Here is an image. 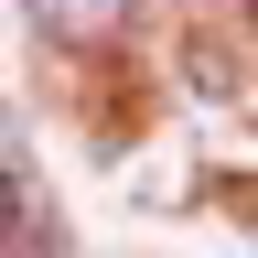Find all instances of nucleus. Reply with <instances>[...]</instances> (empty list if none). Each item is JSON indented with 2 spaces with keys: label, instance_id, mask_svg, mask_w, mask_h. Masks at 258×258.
I'll use <instances>...</instances> for the list:
<instances>
[{
  "label": "nucleus",
  "instance_id": "f257e3e1",
  "mask_svg": "<svg viewBox=\"0 0 258 258\" xmlns=\"http://www.w3.org/2000/svg\"><path fill=\"white\" fill-rule=\"evenodd\" d=\"M0 237L22 258H54V215L32 205V183H22V129L11 118H0Z\"/></svg>",
  "mask_w": 258,
  "mask_h": 258
},
{
  "label": "nucleus",
  "instance_id": "f03ea898",
  "mask_svg": "<svg viewBox=\"0 0 258 258\" xmlns=\"http://www.w3.org/2000/svg\"><path fill=\"white\" fill-rule=\"evenodd\" d=\"M22 11H32V32H54V43L86 54V43H118L140 0H22Z\"/></svg>",
  "mask_w": 258,
  "mask_h": 258
},
{
  "label": "nucleus",
  "instance_id": "7ed1b4c3",
  "mask_svg": "<svg viewBox=\"0 0 258 258\" xmlns=\"http://www.w3.org/2000/svg\"><path fill=\"white\" fill-rule=\"evenodd\" d=\"M247 11H258V0H247Z\"/></svg>",
  "mask_w": 258,
  "mask_h": 258
}]
</instances>
